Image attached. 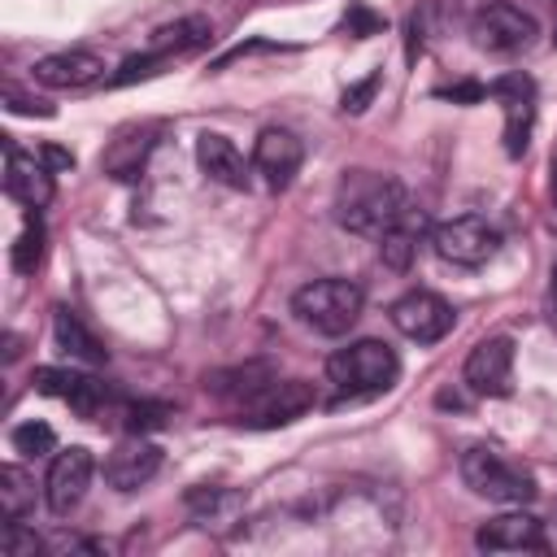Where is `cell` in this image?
<instances>
[{
	"mask_svg": "<svg viewBox=\"0 0 557 557\" xmlns=\"http://www.w3.org/2000/svg\"><path fill=\"white\" fill-rule=\"evenodd\" d=\"M278 374H274V366H265V361H244V366H231V370H213L209 379H205V387L213 392V396H222V400H235V405H248L261 387H270Z\"/></svg>",
	"mask_w": 557,
	"mask_h": 557,
	"instance_id": "cell-21",
	"label": "cell"
},
{
	"mask_svg": "<svg viewBox=\"0 0 557 557\" xmlns=\"http://www.w3.org/2000/svg\"><path fill=\"white\" fill-rule=\"evenodd\" d=\"M9 444H13V453H22V457H48V453H57V431H52L48 422L30 418V422H17V426H13Z\"/></svg>",
	"mask_w": 557,
	"mask_h": 557,
	"instance_id": "cell-27",
	"label": "cell"
},
{
	"mask_svg": "<svg viewBox=\"0 0 557 557\" xmlns=\"http://www.w3.org/2000/svg\"><path fill=\"white\" fill-rule=\"evenodd\" d=\"M152 144H157V126H126V131H117V135L109 139L104 157H100L104 174H109V178H122V183L139 178V170H144Z\"/></svg>",
	"mask_w": 557,
	"mask_h": 557,
	"instance_id": "cell-18",
	"label": "cell"
},
{
	"mask_svg": "<svg viewBox=\"0 0 557 557\" xmlns=\"http://www.w3.org/2000/svg\"><path fill=\"white\" fill-rule=\"evenodd\" d=\"M313 387L305 379H274L270 387H261L248 405H239V422L244 426H257V431H270V426H287L296 422L300 413L313 409Z\"/></svg>",
	"mask_w": 557,
	"mask_h": 557,
	"instance_id": "cell-7",
	"label": "cell"
},
{
	"mask_svg": "<svg viewBox=\"0 0 557 557\" xmlns=\"http://www.w3.org/2000/svg\"><path fill=\"white\" fill-rule=\"evenodd\" d=\"M300 161H305V148H300V139H296L287 126H265V131L257 135L252 170L265 178L270 191H283V187L300 174Z\"/></svg>",
	"mask_w": 557,
	"mask_h": 557,
	"instance_id": "cell-12",
	"label": "cell"
},
{
	"mask_svg": "<svg viewBox=\"0 0 557 557\" xmlns=\"http://www.w3.org/2000/svg\"><path fill=\"white\" fill-rule=\"evenodd\" d=\"M466 387L474 396H509L513 392V339L509 335H487L470 348L466 357Z\"/></svg>",
	"mask_w": 557,
	"mask_h": 557,
	"instance_id": "cell-11",
	"label": "cell"
},
{
	"mask_svg": "<svg viewBox=\"0 0 557 557\" xmlns=\"http://www.w3.org/2000/svg\"><path fill=\"white\" fill-rule=\"evenodd\" d=\"M157 65H165V57L161 52H139V57H126L122 65H117V74L109 78V87H126V83H135V78H148V74H157Z\"/></svg>",
	"mask_w": 557,
	"mask_h": 557,
	"instance_id": "cell-30",
	"label": "cell"
},
{
	"mask_svg": "<svg viewBox=\"0 0 557 557\" xmlns=\"http://www.w3.org/2000/svg\"><path fill=\"white\" fill-rule=\"evenodd\" d=\"M4 191L13 200H22L26 209H44L52 200V170L39 161V152H22V148H4Z\"/></svg>",
	"mask_w": 557,
	"mask_h": 557,
	"instance_id": "cell-16",
	"label": "cell"
},
{
	"mask_svg": "<svg viewBox=\"0 0 557 557\" xmlns=\"http://www.w3.org/2000/svg\"><path fill=\"white\" fill-rule=\"evenodd\" d=\"M470 30H474L479 48H487V52H522V48H531V39L540 35L535 17L522 13L518 4H505V0H492V4L474 9Z\"/></svg>",
	"mask_w": 557,
	"mask_h": 557,
	"instance_id": "cell-8",
	"label": "cell"
},
{
	"mask_svg": "<svg viewBox=\"0 0 557 557\" xmlns=\"http://www.w3.org/2000/svg\"><path fill=\"white\" fill-rule=\"evenodd\" d=\"M553 209H557V157H553Z\"/></svg>",
	"mask_w": 557,
	"mask_h": 557,
	"instance_id": "cell-37",
	"label": "cell"
},
{
	"mask_svg": "<svg viewBox=\"0 0 557 557\" xmlns=\"http://www.w3.org/2000/svg\"><path fill=\"white\" fill-rule=\"evenodd\" d=\"M39 161H44L52 174H57V170H74V152L61 148V144H44V148H39Z\"/></svg>",
	"mask_w": 557,
	"mask_h": 557,
	"instance_id": "cell-34",
	"label": "cell"
},
{
	"mask_svg": "<svg viewBox=\"0 0 557 557\" xmlns=\"http://www.w3.org/2000/svg\"><path fill=\"white\" fill-rule=\"evenodd\" d=\"M0 548H4L9 557H35L44 544H39V535H35L30 527H22L17 518H9L4 531H0Z\"/></svg>",
	"mask_w": 557,
	"mask_h": 557,
	"instance_id": "cell-29",
	"label": "cell"
},
{
	"mask_svg": "<svg viewBox=\"0 0 557 557\" xmlns=\"http://www.w3.org/2000/svg\"><path fill=\"white\" fill-rule=\"evenodd\" d=\"M374 91H379V74H370V78L352 83V87L339 96V109H344V113H361V109L374 100Z\"/></svg>",
	"mask_w": 557,
	"mask_h": 557,
	"instance_id": "cell-31",
	"label": "cell"
},
{
	"mask_svg": "<svg viewBox=\"0 0 557 557\" xmlns=\"http://www.w3.org/2000/svg\"><path fill=\"white\" fill-rule=\"evenodd\" d=\"M422 231H426V213H422L418 205H409V209L400 213V222L379 235V257H383V265H387V270H409L413 257H418Z\"/></svg>",
	"mask_w": 557,
	"mask_h": 557,
	"instance_id": "cell-20",
	"label": "cell"
},
{
	"mask_svg": "<svg viewBox=\"0 0 557 557\" xmlns=\"http://www.w3.org/2000/svg\"><path fill=\"white\" fill-rule=\"evenodd\" d=\"M104 74V61L91 52V48H61V52H48L30 65V78L44 83V87H57V91H70V87H87Z\"/></svg>",
	"mask_w": 557,
	"mask_h": 557,
	"instance_id": "cell-15",
	"label": "cell"
},
{
	"mask_svg": "<svg viewBox=\"0 0 557 557\" xmlns=\"http://www.w3.org/2000/svg\"><path fill=\"white\" fill-rule=\"evenodd\" d=\"M344 26H348V35L366 39V35L383 30V17H379V13H370L366 4H352V9H348V17H344Z\"/></svg>",
	"mask_w": 557,
	"mask_h": 557,
	"instance_id": "cell-32",
	"label": "cell"
},
{
	"mask_svg": "<svg viewBox=\"0 0 557 557\" xmlns=\"http://www.w3.org/2000/svg\"><path fill=\"white\" fill-rule=\"evenodd\" d=\"M326 374H331L335 392L348 396V400H357V396H379V392H387V387L396 383L400 357H396V348L383 344V339H352L348 348L331 352Z\"/></svg>",
	"mask_w": 557,
	"mask_h": 557,
	"instance_id": "cell-2",
	"label": "cell"
},
{
	"mask_svg": "<svg viewBox=\"0 0 557 557\" xmlns=\"http://www.w3.org/2000/svg\"><path fill=\"white\" fill-rule=\"evenodd\" d=\"M487 96L500 100L505 109V152L522 157L531 144V126H535V83L527 74H500L487 83Z\"/></svg>",
	"mask_w": 557,
	"mask_h": 557,
	"instance_id": "cell-9",
	"label": "cell"
},
{
	"mask_svg": "<svg viewBox=\"0 0 557 557\" xmlns=\"http://www.w3.org/2000/svg\"><path fill=\"white\" fill-rule=\"evenodd\" d=\"M409 209V191L392 178V174H374V170H348L339 178L335 191V222L352 235H370L379 239L387 226L400 222V213Z\"/></svg>",
	"mask_w": 557,
	"mask_h": 557,
	"instance_id": "cell-1",
	"label": "cell"
},
{
	"mask_svg": "<svg viewBox=\"0 0 557 557\" xmlns=\"http://www.w3.org/2000/svg\"><path fill=\"white\" fill-rule=\"evenodd\" d=\"M35 500V483L22 466H0V509L4 518H22Z\"/></svg>",
	"mask_w": 557,
	"mask_h": 557,
	"instance_id": "cell-26",
	"label": "cell"
},
{
	"mask_svg": "<svg viewBox=\"0 0 557 557\" xmlns=\"http://www.w3.org/2000/svg\"><path fill=\"white\" fill-rule=\"evenodd\" d=\"M35 387H39L44 396L70 400V409L83 413V418H96V413L104 409V400H109V387H104L96 374L65 370V366H39V370H35Z\"/></svg>",
	"mask_w": 557,
	"mask_h": 557,
	"instance_id": "cell-13",
	"label": "cell"
},
{
	"mask_svg": "<svg viewBox=\"0 0 557 557\" xmlns=\"http://www.w3.org/2000/svg\"><path fill=\"white\" fill-rule=\"evenodd\" d=\"M157 470H161V448L148 444L144 435H131V440H122V444L109 453V461H104V483L117 487V492H135V487H144Z\"/></svg>",
	"mask_w": 557,
	"mask_h": 557,
	"instance_id": "cell-17",
	"label": "cell"
},
{
	"mask_svg": "<svg viewBox=\"0 0 557 557\" xmlns=\"http://www.w3.org/2000/svg\"><path fill=\"white\" fill-rule=\"evenodd\" d=\"M4 100H9L13 113H39V117H52V109H48L44 100H26V96H17V91H9Z\"/></svg>",
	"mask_w": 557,
	"mask_h": 557,
	"instance_id": "cell-35",
	"label": "cell"
},
{
	"mask_svg": "<svg viewBox=\"0 0 557 557\" xmlns=\"http://www.w3.org/2000/svg\"><path fill=\"white\" fill-rule=\"evenodd\" d=\"M91 470H96V461H91V448H83V444H70V448H61L52 457L48 479H44V500H48V509L57 518H65V513L78 509V500L87 496Z\"/></svg>",
	"mask_w": 557,
	"mask_h": 557,
	"instance_id": "cell-10",
	"label": "cell"
},
{
	"mask_svg": "<svg viewBox=\"0 0 557 557\" xmlns=\"http://www.w3.org/2000/svg\"><path fill=\"white\" fill-rule=\"evenodd\" d=\"M440 96L457 100V104H474V100H487V83H457V87H440Z\"/></svg>",
	"mask_w": 557,
	"mask_h": 557,
	"instance_id": "cell-33",
	"label": "cell"
},
{
	"mask_svg": "<svg viewBox=\"0 0 557 557\" xmlns=\"http://www.w3.org/2000/svg\"><path fill=\"white\" fill-rule=\"evenodd\" d=\"M361 305H366V292L352 278H339V274L313 278V283L296 287V296H292V313L309 331H318V335H344V331H352V322L361 318Z\"/></svg>",
	"mask_w": 557,
	"mask_h": 557,
	"instance_id": "cell-3",
	"label": "cell"
},
{
	"mask_svg": "<svg viewBox=\"0 0 557 557\" xmlns=\"http://www.w3.org/2000/svg\"><path fill=\"white\" fill-rule=\"evenodd\" d=\"M461 479H466L470 492H479L487 500H500V505H527V500H535L531 470H522L518 461H509L492 444H470L461 453Z\"/></svg>",
	"mask_w": 557,
	"mask_h": 557,
	"instance_id": "cell-4",
	"label": "cell"
},
{
	"mask_svg": "<svg viewBox=\"0 0 557 557\" xmlns=\"http://www.w3.org/2000/svg\"><path fill=\"white\" fill-rule=\"evenodd\" d=\"M165 418H170V405H157V400H126L122 405V426L131 435L157 431V426H165Z\"/></svg>",
	"mask_w": 557,
	"mask_h": 557,
	"instance_id": "cell-28",
	"label": "cell"
},
{
	"mask_svg": "<svg viewBox=\"0 0 557 557\" xmlns=\"http://www.w3.org/2000/svg\"><path fill=\"white\" fill-rule=\"evenodd\" d=\"M196 161H200V170H205L213 183H222V187H248V165H244L239 148H235L226 135L205 131V135L196 139Z\"/></svg>",
	"mask_w": 557,
	"mask_h": 557,
	"instance_id": "cell-19",
	"label": "cell"
},
{
	"mask_svg": "<svg viewBox=\"0 0 557 557\" xmlns=\"http://www.w3.org/2000/svg\"><path fill=\"white\" fill-rule=\"evenodd\" d=\"M9 261H13L17 274H35L39 270V261H44V218H39V209L26 213V226L13 239V257Z\"/></svg>",
	"mask_w": 557,
	"mask_h": 557,
	"instance_id": "cell-25",
	"label": "cell"
},
{
	"mask_svg": "<svg viewBox=\"0 0 557 557\" xmlns=\"http://www.w3.org/2000/svg\"><path fill=\"white\" fill-rule=\"evenodd\" d=\"M213 39V30H209V22L205 17H178L174 26H161V30H152V52H161L165 61L170 57H178V52H196V48H205Z\"/></svg>",
	"mask_w": 557,
	"mask_h": 557,
	"instance_id": "cell-24",
	"label": "cell"
},
{
	"mask_svg": "<svg viewBox=\"0 0 557 557\" xmlns=\"http://www.w3.org/2000/svg\"><path fill=\"white\" fill-rule=\"evenodd\" d=\"M548 300H553V318H557V265H553V274H548Z\"/></svg>",
	"mask_w": 557,
	"mask_h": 557,
	"instance_id": "cell-36",
	"label": "cell"
},
{
	"mask_svg": "<svg viewBox=\"0 0 557 557\" xmlns=\"http://www.w3.org/2000/svg\"><path fill=\"white\" fill-rule=\"evenodd\" d=\"M474 544L483 553H544L548 540H544V522L535 513H500V518H487L479 531H474Z\"/></svg>",
	"mask_w": 557,
	"mask_h": 557,
	"instance_id": "cell-14",
	"label": "cell"
},
{
	"mask_svg": "<svg viewBox=\"0 0 557 557\" xmlns=\"http://www.w3.org/2000/svg\"><path fill=\"white\" fill-rule=\"evenodd\" d=\"M431 248L448 261V265H487L496 252H500V231L479 218V213H461V218H448L431 231Z\"/></svg>",
	"mask_w": 557,
	"mask_h": 557,
	"instance_id": "cell-5",
	"label": "cell"
},
{
	"mask_svg": "<svg viewBox=\"0 0 557 557\" xmlns=\"http://www.w3.org/2000/svg\"><path fill=\"white\" fill-rule=\"evenodd\" d=\"M52 335H57V344H61L70 357H78V361H87V366H104V357H109V348H104V344L78 322V313L65 309V305L52 309Z\"/></svg>",
	"mask_w": 557,
	"mask_h": 557,
	"instance_id": "cell-22",
	"label": "cell"
},
{
	"mask_svg": "<svg viewBox=\"0 0 557 557\" xmlns=\"http://www.w3.org/2000/svg\"><path fill=\"white\" fill-rule=\"evenodd\" d=\"M387 318H392V326L405 335V339H413V344H435V339H444L448 331H453V305L440 296V292H426V287H413V292H405L400 300H392V309H387Z\"/></svg>",
	"mask_w": 557,
	"mask_h": 557,
	"instance_id": "cell-6",
	"label": "cell"
},
{
	"mask_svg": "<svg viewBox=\"0 0 557 557\" xmlns=\"http://www.w3.org/2000/svg\"><path fill=\"white\" fill-rule=\"evenodd\" d=\"M187 509H191V518L200 522V527H231V518L239 513V492H231V487H218V483H200V487H191L187 496Z\"/></svg>",
	"mask_w": 557,
	"mask_h": 557,
	"instance_id": "cell-23",
	"label": "cell"
}]
</instances>
